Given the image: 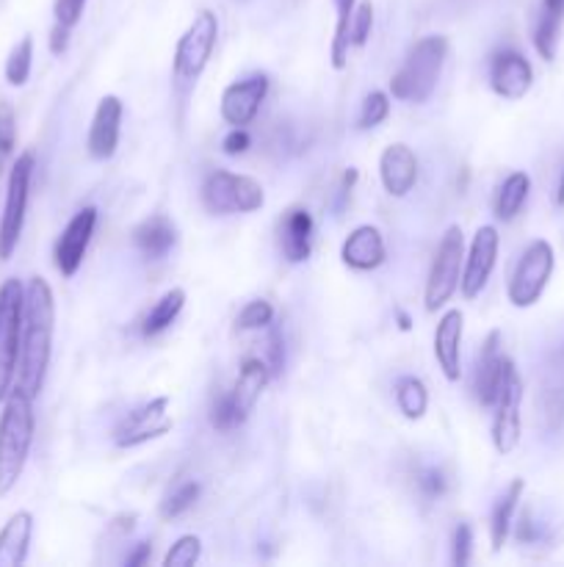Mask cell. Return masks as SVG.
Wrapping results in <instances>:
<instances>
[{
    "label": "cell",
    "instance_id": "1",
    "mask_svg": "<svg viewBox=\"0 0 564 567\" xmlns=\"http://www.w3.org/2000/svg\"><path fill=\"white\" fill-rule=\"evenodd\" d=\"M53 330H56V299L53 288L45 277H31L25 285L23 308V341H20L17 363V388L36 399L45 388L50 355H53Z\"/></svg>",
    "mask_w": 564,
    "mask_h": 567
},
{
    "label": "cell",
    "instance_id": "2",
    "mask_svg": "<svg viewBox=\"0 0 564 567\" xmlns=\"http://www.w3.org/2000/svg\"><path fill=\"white\" fill-rule=\"evenodd\" d=\"M34 399L25 390L12 388L0 413V496L12 493L23 476L34 446Z\"/></svg>",
    "mask_w": 564,
    "mask_h": 567
},
{
    "label": "cell",
    "instance_id": "3",
    "mask_svg": "<svg viewBox=\"0 0 564 567\" xmlns=\"http://www.w3.org/2000/svg\"><path fill=\"white\" fill-rule=\"evenodd\" d=\"M448 59V39L446 36H423L407 54L405 64L398 67L396 75L391 78L393 101L401 103H427L434 95L440 81V72Z\"/></svg>",
    "mask_w": 564,
    "mask_h": 567
},
{
    "label": "cell",
    "instance_id": "4",
    "mask_svg": "<svg viewBox=\"0 0 564 567\" xmlns=\"http://www.w3.org/2000/svg\"><path fill=\"white\" fill-rule=\"evenodd\" d=\"M23 308L25 285L9 277L0 285V404L14 388L20 363V341H23Z\"/></svg>",
    "mask_w": 564,
    "mask_h": 567
},
{
    "label": "cell",
    "instance_id": "5",
    "mask_svg": "<svg viewBox=\"0 0 564 567\" xmlns=\"http://www.w3.org/2000/svg\"><path fill=\"white\" fill-rule=\"evenodd\" d=\"M463 267H465V236L463 227L452 225L437 244V252H434L432 269H429L427 288H423V305H427L429 314H437L452 302V296L457 294L459 280H463Z\"/></svg>",
    "mask_w": 564,
    "mask_h": 567
},
{
    "label": "cell",
    "instance_id": "6",
    "mask_svg": "<svg viewBox=\"0 0 564 567\" xmlns=\"http://www.w3.org/2000/svg\"><path fill=\"white\" fill-rule=\"evenodd\" d=\"M553 269H556V252H553L551 241L537 238L523 249L509 285H506V299L512 302V308H535L540 296L545 294L548 283H551Z\"/></svg>",
    "mask_w": 564,
    "mask_h": 567
},
{
    "label": "cell",
    "instance_id": "7",
    "mask_svg": "<svg viewBox=\"0 0 564 567\" xmlns=\"http://www.w3.org/2000/svg\"><path fill=\"white\" fill-rule=\"evenodd\" d=\"M203 205L216 216L227 213H255L266 205V191L261 180L238 172L216 169L203 184Z\"/></svg>",
    "mask_w": 564,
    "mask_h": 567
},
{
    "label": "cell",
    "instance_id": "8",
    "mask_svg": "<svg viewBox=\"0 0 564 567\" xmlns=\"http://www.w3.org/2000/svg\"><path fill=\"white\" fill-rule=\"evenodd\" d=\"M31 178H34V153H23L9 172L7 202H3V213H0V260H12L20 236H23Z\"/></svg>",
    "mask_w": 564,
    "mask_h": 567
},
{
    "label": "cell",
    "instance_id": "9",
    "mask_svg": "<svg viewBox=\"0 0 564 567\" xmlns=\"http://www.w3.org/2000/svg\"><path fill=\"white\" fill-rule=\"evenodd\" d=\"M216 39H219V17L211 9H203L196 14L194 23L185 28V34L178 39L175 48L172 72L180 83H194L208 67L214 56Z\"/></svg>",
    "mask_w": 564,
    "mask_h": 567
},
{
    "label": "cell",
    "instance_id": "10",
    "mask_svg": "<svg viewBox=\"0 0 564 567\" xmlns=\"http://www.w3.org/2000/svg\"><path fill=\"white\" fill-rule=\"evenodd\" d=\"M172 418H169V397H158L144 402L142 407L131 410L125 418L119 421L113 429V444L117 449H136V446L158 440L172 432Z\"/></svg>",
    "mask_w": 564,
    "mask_h": 567
},
{
    "label": "cell",
    "instance_id": "11",
    "mask_svg": "<svg viewBox=\"0 0 564 567\" xmlns=\"http://www.w3.org/2000/svg\"><path fill=\"white\" fill-rule=\"evenodd\" d=\"M499 249H501V236L493 225H481L476 231L473 241H470L468 252H465V267H463V280H459V291H463L465 299H476L481 291L488 288L490 277L495 272V263H499Z\"/></svg>",
    "mask_w": 564,
    "mask_h": 567
},
{
    "label": "cell",
    "instance_id": "12",
    "mask_svg": "<svg viewBox=\"0 0 564 567\" xmlns=\"http://www.w3.org/2000/svg\"><path fill=\"white\" fill-rule=\"evenodd\" d=\"M512 368H515V363L504 355V335H501V330H493L484 338L479 357H476L473 393L481 407H493Z\"/></svg>",
    "mask_w": 564,
    "mask_h": 567
},
{
    "label": "cell",
    "instance_id": "13",
    "mask_svg": "<svg viewBox=\"0 0 564 567\" xmlns=\"http://www.w3.org/2000/svg\"><path fill=\"white\" fill-rule=\"evenodd\" d=\"M520 404H523V379L517 374V368H512L509 377H506L504 388H501L499 399L493 404V446L499 454H512V451L520 446L523 438V418H520Z\"/></svg>",
    "mask_w": 564,
    "mask_h": 567
},
{
    "label": "cell",
    "instance_id": "14",
    "mask_svg": "<svg viewBox=\"0 0 564 567\" xmlns=\"http://www.w3.org/2000/svg\"><path fill=\"white\" fill-rule=\"evenodd\" d=\"M95 227H97V208L95 205H86L67 222V227L61 231L59 241H56V269H59L61 277H75L81 263L86 258V249H89L92 236H95Z\"/></svg>",
    "mask_w": 564,
    "mask_h": 567
},
{
    "label": "cell",
    "instance_id": "15",
    "mask_svg": "<svg viewBox=\"0 0 564 567\" xmlns=\"http://www.w3.org/2000/svg\"><path fill=\"white\" fill-rule=\"evenodd\" d=\"M268 95V78L266 75H250L244 81L230 83L225 92H221L219 114L230 128H247L250 122H255V117L261 114L263 101Z\"/></svg>",
    "mask_w": 564,
    "mask_h": 567
},
{
    "label": "cell",
    "instance_id": "16",
    "mask_svg": "<svg viewBox=\"0 0 564 567\" xmlns=\"http://www.w3.org/2000/svg\"><path fill=\"white\" fill-rule=\"evenodd\" d=\"M490 86L504 101H523L535 86V67L517 50H499L490 61Z\"/></svg>",
    "mask_w": 564,
    "mask_h": 567
},
{
    "label": "cell",
    "instance_id": "17",
    "mask_svg": "<svg viewBox=\"0 0 564 567\" xmlns=\"http://www.w3.org/2000/svg\"><path fill=\"white\" fill-rule=\"evenodd\" d=\"M463 332L465 314L459 308L446 310L434 327V361L448 382H459L463 377Z\"/></svg>",
    "mask_w": 564,
    "mask_h": 567
},
{
    "label": "cell",
    "instance_id": "18",
    "mask_svg": "<svg viewBox=\"0 0 564 567\" xmlns=\"http://www.w3.org/2000/svg\"><path fill=\"white\" fill-rule=\"evenodd\" d=\"M122 114H125V106H122V101L117 95H106L97 103V111L92 117L89 139H86V147H89V155L95 161H108L117 153Z\"/></svg>",
    "mask_w": 564,
    "mask_h": 567
},
{
    "label": "cell",
    "instance_id": "19",
    "mask_svg": "<svg viewBox=\"0 0 564 567\" xmlns=\"http://www.w3.org/2000/svg\"><path fill=\"white\" fill-rule=\"evenodd\" d=\"M380 180L391 197H407L418 184V155L405 142H396L382 150Z\"/></svg>",
    "mask_w": 564,
    "mask_h": 567
},
{
    "label": "cell",
    "instance_id": "20",
    "mask_svg": "<svg viewBox=\"0 0 564 567\" xmlns=\"http://www.w3.org/2000/svg\"><path fill=\"white\" fill-rule=\"evenodd\" d=\"M387 247L385 236L380 227L360 225L346 236L344 247H340V260L355 272H374L385 263Z\"/></svg>",
    "mask_w": 564,
    "mask_h": 567
},
{
    "label": "cell",
    "instance_id": "21",
    "mask_svg": "<svg viewBox=\"0 0 564 567\" xmlns=\"http://www.w3.org/2000/svg\"><path fill=\"white\" fill-rule=\"evenodd\" d=\"M279 249L288 263H304L313 252V216L308 208H291L279 220Z\"/></svg>",
    "mask_w": 564,
    "mask_h": 567
},
{
    "label": "cell",
    "instance_id": "22",
    "mask_svg": "<svg viewBox=\"0 0 564 567\" xmlns=\"http://www.w3.org/2000/svg\"><path fill=\"white\" fill-rule=\"evenodd\" d=\"M268 379H272V371H268L266 361L250 357V361H244L241 371H238V379L236 385H232V390H227L232 407H236V413L244 418V424L247 418H250L252 410H255V404L261 402Z\"/></svg>",
    "mask_w": 564,
    "mask_h": 567
},
{
    "label": "cell",
    "instance_id": "23",
    "mask_svg": "<svg viewBox=\"0 0 564 567\" xmlns=\"http://www.w3.org/2000/svg\"><path fill=\"white\" fill-rule=\"evenodd\" d=\"M31 538H34V515L17 509L0 529V567H20L28 559Z\"/></svg>",
    "mask_w": 564,
    "mask_h": 567
},
{
    "label": "cell",
    "instance_id": "24",
    "mask_svg": "<svg viewBox=\"0 0 564 567\" xmlns=\"http://www.w3.org/2000/svg\"><path fill=\"white\" fill-rule=\"evenodd\" d=\"M133 244L139 247V252L149 260H164L172 247L178 244V227L167 216H149L142 225L133 227Z\"/></svg>",
    "mask_w": 564,
    "mask_h": 567
},
{
    "label": "cell",
    "instance_id": "25",
    "mask_svg": "<svg viewBox=\"0 0 564 567\" xmlns=\"http://www.w3.org/2000/svg\"><path fill=\"white\" fill-rule=\"evenodd\" d=\"M523 493H526V482H523V479H512L509 487L501 493L493 512H490V543H493L495 554H499V551L506 545V540H509L512 527H515L517 504H520Z\"/></svg>",
    "mask_w": 564,
    "mask_h": 567
},
{
    "label": "cell",
    "instance_id": "26",
    "mask_svg": "<svg viewBox=\"0 0 564 567\" xmlns=\"http://www.w3.org/2000/svg\"><path fill=\"white\" fill-rule=\"evenodd\" d=\"M562 23H564V0H542L540 20H537V28H535V48L545 61L556 59Z\"/></svg>",
    "mask_w": 564,
    "mask_h": 567
},
{
    "label": "cell",
    "instance_id": "27",
    "mask_svg": "<svg viewBox=\"0 0 564 567\" xmlns=\"http://www.w3.org/2000/svg\"><path fill=\"white\" fill-rule=\"evenodd\" d=\"M529 194L531 178L526 172H512V175H506L504 184L499 186V194H495V216H499L501 222H512L517 213L523 211Z\"/></svg>",
    "mask_w": 564,
    "mask_h": 567
},
{
    "label": "cell",
    "instance_id": "28",
    "mask_svg": "<svg viewBox=\"0 0 564 567\" xmlns=\"http://www.w3.org/2000/svg\"><path fill=\"white\" fill-rule=\"evenodd\" d=\"M183 308H185V291L183 288H169L167 294L160 296L153 308H149V314L144 316L142 335L155 338V335H160L164 330H169V327L178 321V316L183 314Z\"/></svg>",
    "mask_w": 564,
    "mask_h": 567
},
{
    "label": "cell",
    "instance_id": "29",
    "mask_svg": "<svg viewBox=\"0 0 564 567\" xmlns=\"http://www.w3.org/2000/svg\"><path fill=\"white\" fill-rule=\"evenodd\" d=\"M393 397H396L398 413L405 415L407 421H421L429 410V390L423 385V379L418 377H401L393 388Z\"/></svg>",
    "mask_w": 564,
    "mask_h": 567
},
{
    "label": "cell",
    "instance_id": "30",
    "mask_svg": "<svg viewBox=\"0 0 564 567\" xmlns=\"http://www.w3.org/2000/svg\"><path fill=\"white\" fill-rule=\"evenodd\" d=\"M335 12H338V25H335V36H333V50H329V59H333L335 70H346L349 64V28H351V17H355V7L357 0H333Z\"/></svg>",
    "mask_w": 564,
    "mask_h": 567
},
{
    "label": "cell",
    "instance_id": "31",
    "mask_svg": "<svg viewBox=\"0 0 564 567\" xmlns=\"http://www.w3.org/2000/svg\"><path fill=\"white\" fill-rule=\"evenodd\" d=\"M31 64H34V39L23 36L7 59V81L12 86H25L31 78Z\"/></svg>",
    "mask_w": 564,
    "mask_h": 567
},
{
    "label": "cell",
    "instance_id": "32",
    "mask_svg": "<svg viewBox=\"0 0 564 567\" xmlns=\"http://www.w3.org/2000/svg\"><path fill=\"white\" fill-rule=\"evenodd\" d=\"M200 493H203V485H200V482H183L178 491H172L164 501H160V518L175 520L183 512H189V509L196 504V498H200Z\"/></svg>",
    "mask_w": 564,
    "mask_h": 567
},
{
    "label": "cell",
    "instance_id": "33",
    "mask_svg": "<svg viewBox=\"0 0 564 567\" xmlns=\"http://www.w3.org/2000/svg\"><path fill=\"white\" fill-rule=\"evenodd\" d=\"M274 324V305L266 299H252L247 302L241 314H238L236 327L241 332H250V330H266V327Z\"/></svg>",
    "mask_w": 564,
    "mask_h": 567
},
{
    "label": "cell",
    "instance_id": "34",
    "mask_svg": "<svg viewBox=\"0 0 564 567\" xmlns=\"http://www.w3.org/2000/svg\"><path fill=\"white\" fill-rule=\"evenodd\" d=\"M387 117H391V95H387V92H371V95H365V101H362L357 128H380Z\"/></svg>",
    "mask_w": 564,
    "mask_h": 567
},
{
    "label": "cell",
    "instance_id": "35",
    "mask_svg": "<svg viewBox=\"0 0 564 567\" xmlns=\"http://www.w3.org/2000/svg\"><path fill=\"white\" fill-rule=\"evenodd\" d=\"M203 556V540L196 534H183L164 556V567H191Z\"/></svg>",
    "mask_w": 564,
    "mask_h": 567
},
{
    "label": "cell",
    "instance_id": "36",
    "mask_svg": "<svg viewBox=\"0 0 564 567\" xmlns=\"http://www.w3.org/2000/svg\"><path fill=\"white\" fill-rule=\"evenodd\" d=\"M371 31H374V3L371 0H360L355 7V17H351L349 28L351 48H365L371 39Z\"/></svg>",
    "mask_w": 564,
    "mask_h": 567
},
{
    "label": "cell",
    "instance_id": "37",
    "mask_svg": "<svg viewBox=\"0 0 564 567\" xmlns=\"http://www.w3.org/2000/svg\"><path fill=\"white\" fill-rule=\"evenodd\" d=\"M17 144V114L9 101H0V155H12Z\"/></svg>",
    "mask_w": 564,
    "mask_h": 567
},
{
    "label": "cell",
    "instance_id": "38",
    "mask_svg": "<svg viewBox=\"0 0 564 567\" xmlns=\"http://www.w3.org/2000/svg\"><path fill=\"white\" fill-rule=\"evenodd\" d=\"M418 487H421V493L427 498H443L448 491V479L440 468L429 465L418 471Z\"/></svg>",
    "mask_w": 564,
    "mask_h": 567
},
{
    "label": "cell",
    "instance_id": "39",
    "mask_svg": "<svg viewBox=\"0 0 564 567\" xmlns=\"http://www.w3.org/2000/svg\"><path fill=\"white\" fill-rule=\"evenodd\" d=\"M470 556H473V529L468 523H459L452 538V562L457 567H465Z\"/></svg>",
    "mask_w": 564,
    "mask_h": 567
},
{
    "label": "cell",
    "instance_id": "40",
    "mask_svg": "<svg viewBox=\"0 0 564 567\" xmlns=\"http://www.w3.org/2000/svg\"><path fill=\"white\" fill-rule=\"evenodd\" d=\"M266 366L268 371H272V377H279L283 368H286V341H283V330L274 324H272V332H268Z\"/></svg>",
    "mask_w": 564,
    "mask_h": 567
},
{
    "label": "cell",
    "instance_id": "41",
    "mask_svg": "<svg viewBox=\"0 0 564 567\" xmlns=\"http://www.w3.org/2000/svg\"><path fill=\"white\" fill-rule=\"evenodd\" d=\"M84 7H86V0H56V7H53L56 23L72 31L77 23H81V17H84Z\"/></svg>",
    "mask_w": 564,
    "mask_h": 567
},
{
    "label": "cell",
    "instance_id": "42",
    "mask_svg": "<svg viewBox=\"0 0 564 567\" xmlns=\"http://www.w3.org/2000/svg\"><path fill=\"white\" fill-rule=\"evenodd\" d=\"M250 147L252 139L250 133H247V128H232L225 137V142H221V150H225L227 155H244Z\"/></svg>",
    "mask_w": 564,
    "mask_h": 567
},
{
    "label": "cell",
    "instance_id": "43",
    "mask_svg": "<svg viewBox=\"0 0 564 567\" xmlns=\"http://www.w3.org/2000/svg\"><path fill=\"white\" fill-rule=\"evenodd\" d=\"M67 48H70V28L56 23L53 31H50V54L61 56Z\"/></svg>",
    "mask_w": 564,
    "mask_h": 567
},
{
    "label": "cell",
    "instance_id": "44",
    "mask_svg": "<svg viewBox=\"0 0 564 567\" xmlns=\"http://www.w3.org/2000/svg\"><path fill=\"white\" fill-rule=\"evenodd\" d=\"M149 554H153V543H149V540H144V543L136 545V551H133V554L125 556V565L128 567L144 565V562L149 559Z\"/></svg>",
    "mask_w": 564,
    "mask_h": 567
},
{
    "label": "cell",
    "instance_id": "45",
    "mask_svg": "<svg viewBox=\"0 0 564 567\" xmlns=\"http://www.w3.org/2000/svg\"><path fill=\"white\" fill-rule=\"evenodd\" d=\"M396 319H398V330H401V332L412 330V319L405 314V310H396Z\"/></svg>",
    "mask_w": 564,
    "mask_h": 567
},
{
    "label": "cell",
    "instance_id": "46",
    "mask_svg": "<svg viewBox=\"0 0 564 567\" xmlns=\"http://www.w3.org/2000/svg\"><path fill=\"white\" fill-rule=\"evenodd\" d=\"M553 200H556V205H559V208H564V169H562V178H559L556 197H553Z\"/></svg>",
    "mask_w": 564,
    "mask_h": 567
}]
</instances>
